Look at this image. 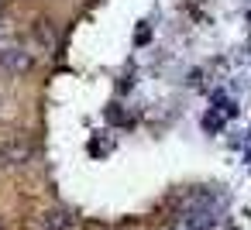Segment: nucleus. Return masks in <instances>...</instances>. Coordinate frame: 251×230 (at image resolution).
<instances>
[{
    "instance_id": "1",
    "label": "nucleus",
    "mask_w": 251,
    "mask_h": 230,
    "mask_svg": "<svg viewBox=\"0 0 251 230\" xmlns=\"http://www.w3.org/2000/svg\"><path fill=\"white\" fill-rule=\"evenodd\" d=\"M217 223V209L206 199H193L189 206H182L172 220V230H213Z\"/></svg>"
},
{
    "instance_id": "2",
    "label": "nucleus",
    "mask_w": 251,
    "mask_h": 230,
    "mask_svg": "<svg viewBox=\"0 0 251 230\" xmlns=\"http://www.w3.org/2000/svg\"><path fill=\"white\" fill-rule=\"evenodd\" d=\"M31 66H35V55L14 35H0V69H7L14 76H25V72H31Z\"/></svg>"
},
{
    "instance_id": "3",
    "label": "nucleus",
    "mask_w": 251,
    "mask_h": 230,
    "mask_svg": "<svg viewBox=\"0 0 251 230\" xmlns=\"http://www.w3.org/2000/svg\"><path fill=\"white\" fill-rule=\"evenodd\" d=\"M35 158V148L28 144V141H4L0 144V161H4L7 168H18V165H28Z\"/></svg>"
},
{
    "instance_id": "4",
    "label": "nucleus",
    "mask_w": 251,
    "mask_h": 230,
    "mask_svg": "<svg viewBox=\"0 0 251 230\" xmlns=\"http://www.w3.org/2000/svg\"><path fill=\"white\" fill-rule=\"evenodd\" d=\"M73 220H69V213H62V209H49L45 216H42V230H66Z\"/></svg>"
},
{
    "instance_id": "5",
    "label": "nucleus",
    "mask_w": 251,
    "mask_h": 230,
    "mask_svg": "<svg viewBox=\"0 0 251 230\" xmlns=\"http://www.w3.org/2000/svg\"><path fill=\"white\" fill-rule=\"evenodd\" d=\"M0 11H4V0H0Z\"/></svg>"
}]
</instances>
